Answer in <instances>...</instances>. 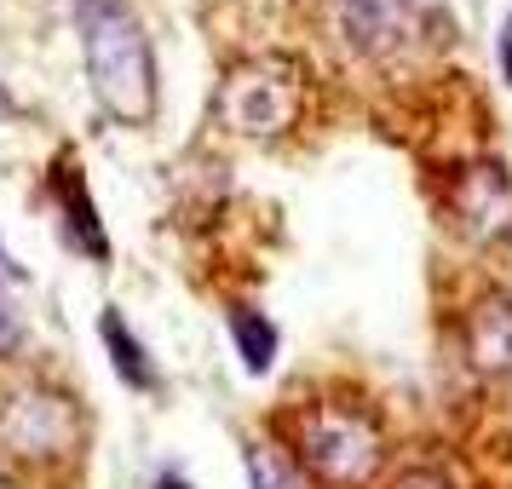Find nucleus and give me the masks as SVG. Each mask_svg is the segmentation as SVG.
I'll return each mask as SVG.
<instances>
[{
	"label": "nucleus",
	"mask_w": 512,
	"mask_h": 489,
	"mask_svg": "<svg viewBox=\"0 0 512 489\" xmlns=\"http://www.w3.org/2000/svg\"><path fill=\"white\" fill-rule=\"evenodd\" d=\"M75 24H81V52L98 104L127 127H144L156 116V64L127 0H81Z\"/></svg>",
	"instance_id": "obj_1"
},
{
	"label": "nucleus",
	"mask_w": 512,
	"mask_h": 489,
	"mask_svg": "<svg viewBox=\"0 0 512 489\" xmlns=\"http://www.w3.org/2000/svg\"><path fill=\"white\" fill-rule=\"evenodd\" d=\"M300 455L305 472L328 489H363L386 461V438L369 409L357 403H317L300 420Z\"/></svg>",
	"instance_id": "obj_2"
},
{
	"label": "nucleus",
	"mask_w": 512,
	"mask_h": 489,
	"mask_svg": "<svg viewBox=\"0 0 512 489\" xmlns=\"http://www.w3.org/2000/svg\"><path fill=\"white\" fill-rule=\"evenodd\" d=\"M219 116L248 139H277L305 116V75L282 58L236 64L219 87Z\"/></svg>",
	"instance_id": "obj_3"
},
{
	"label": "nucleus",
	"mask_w": 512,
	"mask_h": 489,
	"mask_svg": "<svg viewBox=\"0 0 512 489\" xmlns=\"http://www.w3.org/2000/svg\"><path fill=\"white\" fill-rule=\"evenodd\" d=\"M0 443L24 461H41V455H70L81 443V415H75L70 397L58 392H12L0 397Z\"/></svg>",
	"instance_id": "obj_4"
},
{
	"label": "nucleus",
	"mask_w": 512,
	"mask_h": 489,
	"mask_svg": "<svg viewBox=\"0 0 512 489\" xmlns=\"http://www.w3.org/2000/svg\"><path fill=\"white\" fill-rule=\"evenodd\" d=\"M449 213L461 236L472 242H495V236L512 225V179L501 162H472L455 173V190H449Z\"/></svg>",
	"instance_id": "obj_5"
},
{
	"label": "nucleus",
	"mask_w": 512,
	"mask_h": 489,
	"mask_svg": "<svg viewBox=\"0 0 512 489\" xmlns=\"http://www.w3.org/2000/svg\"><path fill=\"white\" fill-rule=\"evenodd\" d=\"M328 29L357 58H386L409 41L415 12H409V0H328Z\"/></svg>",
	"instance_id": "obj_6"
},
{
	"label": "nucleus",
	"mask_w": 512,
	"mask_h": 489,
	"mask_svg": "<svg viewBox=\"0 0 512 489\" xmlns=\"http://www.w3.org/2000/svg\"><path fill=\"white\" fill-rule=\"evenodd\" d=\"M466 357L478 369H512V294H484L466 311Z\"/></svg>",
	"instance_id": "obj_7"
},
{
	"label": "nucleus",
	"mask_w": 512,
	"mask_h": 489,
	"mask_svg": "<svg viewBox=\"0 0 512 489\" xmlns=\"http://www.w3.org/2000/svg\"><path fill=\"white\" fill-rule=\"evenodd\" d=\"M52 196H58V202H64V213H70V236H75V248H87L93 259L110 254V242H104V225H98L93 196L81 190V179H75L70 167H58V179H52Z\"/></svg>",
	"instance_id": "obj_8"
},
{
	"label": "nucleus",
	"mask_w": 512,
	"mask_h": 489,
	"mask_svg": "<svg viewBox=\"0 0 512 489\" xmlns=\"http://www.w3.org/2000/svg\"><path fill=\"white\" fill-rule=\"evenodd\" d=\"M98 328H104V346H110V357H116L121 380H127V386H139V392H156V380H162V374H156V363H150V351L127 334V323H121L116 311H104V323H98Z\"/></svg>",
	"instance_id": "obj_9"
},
{
	"label": "nucleus",
	"mask_w": 512,
	"mask_h": 489,
	"mask_svg": "<svg viewBox=\"0 0 512 489\" xmlns=\"http://www.w3.org/2000/svg\"><path fill=\"white\" fill-rule=\"evenodd\" d=\"M231 340H236L242 363H248L254 374H265L271 363H277V328L265 323L259 311H231Z\"/></svg>",
	"instance_id": "obj_10"
},
{
	"label": "nucleus",
	"mask_w": 512,
	"mask_h": 489,
	"mask_svg": "<svg viewBox=\"0 0 512 489\" xmlns=\"http://www.w3.org/2000/svg\"><path fill=\"white\" fill-rule=\"evenodd\" d=\"M248 484L254 489H300L294 484V472H288V461H282L277 449H265V443L248 449Z\"/></svg>",
	"instance_id": "obj_11"
},
{
	"label": "nucleus",
	"mask_w": 512,
	"mask_h": 489,
	"mask_svg": "<svg viewBox=\"0 0 512 489\" xmlns=\"http://www.w3.org/2000/svg\"><path fill=\"white\" fill-rule=\"evenodd\" d=\"M392 489H455L449 478H443L438 466H409V472H397Z\"/></svg>",
	"instance_id": "obj_12"
},
{
	"label": "nucleus",
	"mask_w": 512,
	"mask_h": 489,
	"mask_svg": "<svg viewBox=\"0 0 512 489\" xmlns=\"http://www.w3.org/2000/svg\"><path fill=\"white\" fill-rule=\"evenodd\" d=\"M495 58H501V81L512 87V12L501 18V35H495Z\"/></svg>",
	"instance_id": "obj_13"
},
{
	"label": "nucleus",
	"mask_w": 512,
	"mask_h": 489,
	"mask_svg": "<svg viewBox=\"0 0 512 489\" xmlns=\"http://www.w3.org/2000/svg\"><path fill=\"white\" fill-rule=\"evenodd\" d=\"M12 346H18V317H12V305L0 300V357H6Z\"/></svg>",
	"instance_id": "obj_14"
},
{
	"label": "nucleus",
	"mask_w": 512,
	"mask_h": 489,
	"mask_svg": "<svg viewBox=\"0 0 512 489\" xmlns=\"http://www.w3.org/2000/svg\"><path fill=\"white\" fill-rule=\"evenodd\" d=\"M156 489H190V484H185V472H162V484Z\"/></svg>",
	"instance_id": "obj_15"
},
{
	"label": "nucleus",
	"mask_w": 512,
	"mask_h": 489,
	"mask_svg": "<svg viewBox=\"0 0 512 489\" xmlns=\"http://www.w3.org/2000/svg\"><path fill=\"white\" fill-rule=\"evenodd\" d=\"M0 271H6V277H24V271H18V265H12L6 254H0Z\"/></svg>",
	"instance_id": "obj_16"
},
{
	"label": "nucleus",
	"mask_w": 512,
	"mask_h": 489,
	"mask_svg": "<svg viewBox=\"0 0 512 489\" xmlns=\"http://www.w3.org/2000/svg\"><path fill=\"white\" fill-rule=\"evenodd\" d=\"M6 110H12V98H6V93H0V116H6Z\"/></svg>",
	"instance_id": "obj_17"
},
{
	"label": "nucleus",
	"mask_w": 512,
	"mask_h": 489,
	"mask_svg": "<svg viewBox=\"0 0 512 489\" xmlns=\"http://www.w3.org/2000/svg\"><path fill=\"white\" fill-rule=\"evenodd\" d=\"M0 489H12V484H6V472H0Z\"/></svg>",
	"instance_id": "obj_18"
}]
</instances>
